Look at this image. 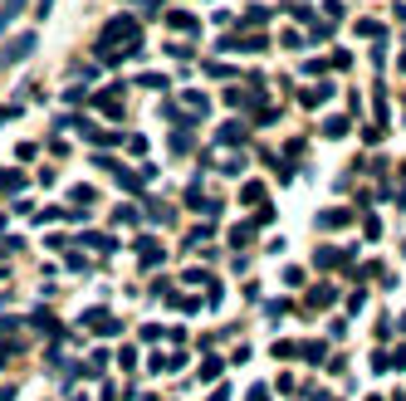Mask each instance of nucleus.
Here are the masks:
<instances>
[{
	"mask_svg": "<svg viewBox=\"0 0 406 401\" xmlns=\"http://www.w3.org/2000/svg\"><path fill=\"white\" fill-rule=\"evenodd\" d=\"M186 108H191V113H206L211 98H206V93H186Z\"/></svg>",
	"mask_w": 406,
	"mask_h": 401,
	"instance_id": "nucleus-10",
	"label": "nucleus"
},
{
	"mask_svg": "<svg viewBox=\"0 0 406 401\" xmlns=\"http://www.w3.org/2000/svg\"><path fill=\"white\" fill-rule=\"evenodd\" d=\"M35 49H39V39H35V35H15L6 49H0V69H6V64H25Z\"/></svg>",
	"mask_w": 406,
	"mask_h": 401,
	"instance_id": "nucleus-1",
	"label": "nucleus"
},
{
	"mask_svg": "<svg viewBox=\"0 0 406 401\" xmlns=\"http://www.w3.org/2000/svg\"><path fill=\"white\" fill-rule=\"evenodd\" d=\"M137 84H142V88H166V79H162V74H142Z\"/></svg>",
	"mask_w": 406,
	"mask_h": 401,
	"instance_id": "nucleus-12",
	"label": "nucleus"
},
{
	"mask_svg": "<svg viewBox=\"0 0 406 401\" xmlns=\"http://www.w3.org/2000/svg\"><path fill=\"white\" fill-rule=\"evenodd\" d=\"M25 6H30V0H0V35L10 30V20H20V15H25Z\"/></svg>",
	"mask_w": 406,
	"mask_h": 401,
	"instance_id": "nucleus-3",
	"label": "nucleus"
},
{
	"mask_svg": "<svg viewBox=\"0 0 406 401\" xmlns=\"http://www.w3.org/2000/svg\"><path fill=\"white\" fill-rule=\"evenodd\" d=\"M0 191H25V177L10 171V166H0Z\"/></svg>",
	"mask_w": 406,
	"mask_h": 401,
	"instance_id": "nucleus-4",
	"label": "nucleus"
},
{
	"mask_svg": "<svg viewBox=\"0 0 406 401\" xmlns=\"http://www.w3.org/2000/svg\"><path fill=\"white\" fill-rule=\"evenodd\" d=\"M220 142H245V128H240V123H225V128H220Z\"/></svg>",
	"mask_w": 406,
	"mask_h": 401,
	"instance_id": "nucleus-6",
	"label": "nucleus"
},
{
	"mask_svg": "<svg viewBox=\"0 0 406 401\" xmlns=\"http://www.w3.org/2000/svg\"><path fill=\"white\" fill-rule=\"evenodd\" d=\"M323 133H328V137H342V133H347V123H342V118H328V123H323Z\"/></svg>",
	"mask_w": 406,
	"mask_h": 401,
	"instance_id": "nucleus-11",
	"label": "nucleus"
},
{
	"mask_svg": "<svg viewBox=\"0 0 406 401\" xmlns=\"http://www.w3.org/2000/svg\"><path fill=\"white\" fill-rule=\"evenodd\" d=\"M113 220H118V225H137V211H133V206H118V211H113Z\"/></svg>",
	"mask_w": 406,
	"mask_h": 401,
	"instance_id": "nucleus-9",
	"label": "nucleus"
},
{
	"mask_svg": "<svg viewBox=\"0 0 406 401\" xmlns=\"http://www.w3.org/2000/svg\"><path fill=\"white\" fill-rule=\"evenodd\" d=\"M162 20H166V30H177V35H196V15H186V10H166Z\"/></svg>",
	"mask_w": 406,
	"mask_h": 401,
	"instance_id": "nucleus-2",
	"label": "nucleus"
},
{
	"mask_svg": "<svg viewBox=\"0 0 406 401\" xmlns=\"http://www.w3.org/2000/svg\"><path fill=\"white\" fill-rule=\"evenodd\" d=\"M342 220H347V211H328V215H318V225H323V231H338Z\"/></svg>",
	"mask_w": 406,
	"mask_h": 401,
	"instance_id": "nucleus-7",
	"label": "nucleus"
},
{
	"mask_svg": "<svg viewBox=\"0 0 406 401\" xmlns=\"http://www.w3.org/2000/svg\"><path fill=\"white\" fill-rule=\"evenodd\" d=\"M137 255H142L147 264H157V260H162V245H157V240H137Z\"/></svg>",
	"mask_w": 406,
	"mask_h": 401,
	"instance_id": "nucleus-5",
	"label": "nucleus"
},
{
	"mask_svg": "<svg viewBox=\"0 0 406 401\" xmlns=\"http://www.w3.org/2000/svg\"><path fill=\"white\" fill-rule=\"evenodd\" d=\"M240 20H245V25H264V20H269V10H264V6H250Z\"/></svg>",
	"mask_w": 406,
	"mask_h": 401,
	"instance_id": "nucleus-8",
	"label": "nucleus"
},
{
	"mask_svg": "<svg viewBox=\"0 0 406 401\" xmlns=\"http://www.w3.org/2000/svg\"><path fill=\"white\" fill-rule=\"evenodd\" d=\"M49 10H54V0H35V20H49Z\"/></svg>",
	"mask_w": 406,
	"mask_h": 401,
	"instance_id": "nucleus-13",
	"label": "nucleus"
}]
</instances>
